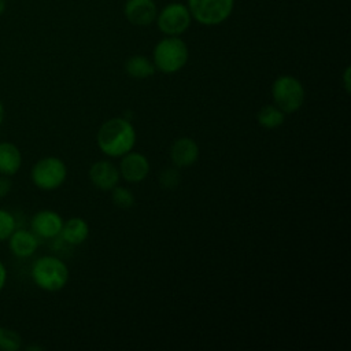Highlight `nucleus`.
Here are the masks:
<instances>
[{"label":"nucleus","mask_w":351,"mask_h":351,"mask_svg":"<svg viewBox=\"0 0 351 351\" xmlns=\"http://www.w3.org/2000/svg\"><path fill=\"white\" fill-rule=\"evenodd\" d=\"M11 191V180L7 176L0 174V197H4Z\"/></svg>","instance_id":"obj_22"},{"label":"nucleus","mask_w":351,"mask_h":351,"mask_svg":"<svg viewBox=\"0 0 351 351\" xmlns=\"http://www.w3.org/2000/svg\"><path fill=\"white\" fill-rule=\"evenodd\" d=\"M159 182L166 189L177 188L180 184V173L176 169H166L160 173Z\"/></svg>","instance_id":"obj_21"},{"label":"nucleus","mask_w":351,"mask_h":351,"mask_svg":"<svg viewBox=\"0 0 351 351\" xmlns=\"http://www.w3.org/2000/svg\"><path fill=\"white\" fill-rule=\"evenodd\" d=\"M60 234L66 243L78 245L86 240L89 234V226L85 222V219L80 217H73L66 222H63Z\"/></svg>","instance_id":"obj_15"},{"label":"nucleus","mask_w":351,"mask_h":351,"mask_svg":"<svg viewBox=\"0 0 351 351\" xmlns=\"http://www.w3.org/2000/svg\"><path fill=\"white\" fill-rule=\"evenodd\" d=\"M152 58L155 69L159 71L166 74L177 73L188 62V45L180 36H165L156 43Z\"/></svg>","instance_id":"obj_2"},{"label":"nucleus","mask_w":351,"mask_h":351,"mask_svg":"<svg viewBox=\"0 0 351 351\" xmlns=\"http://www.w3.org/2000/svg\"><path fill=\"white\" fill-rule=\"evenodd\" d=\"M192 21L203 26H217L228 21L234 8V0H186Z\"/></svg>","instance_id":"obj_4"},{"label":"nucleus","mask_w":351,"mask_h":351,"mask_svg":"<svg viewBox=\"0 0 351 351\" xmlns=\"http://www.w3.org/2000/svg\"><path fill=\"white\" fill-rule=\"evenodd\" d=\"M171 162L177 167H189L199 158L197 143L191 137L177 138L170 148Z\"/></svg>","instance_id":"obj_13"},{"label":"nucleus","mask_w":351,"mask_h":351,"mask_svg":"<svg viewBox=\"0 0 351 351\" xmlns=\"http://www.w3.org/2000/svg\"><path fill=\"white\" fill-rule=\"evenodd\" d=\"M7 282V269L5 265L3 263V261L0 259V292L4 289Z\"/></svg>","instance_id":"obj_23"},{"label":"nucleus","mask_w":351,"mask_h":351,"mask_svg":"<svg viewBox=\"0 0 351 351\" xmlns=\"http://www.w3.org/2000/svg\"><path fill=\"white\" fill-rule=\"evenodd\" d=\"M67 177L66 163L56 156H44L38 159L30 171L33 184L43 191L58 189Z\"/></svg>","instance_id":"obj_6"},{"label":"nucleus","mask_w":351,"mask_h":351,"mask_svg":"<svg viewBox=\"0 0 351 351\" xmlns=\"http://www.w3.org/2000/svg\"><path fill=\"white\" fill-rule=\"evenodd\" d=\"M125 70L128 75L136 80H144L151 77L155 73V64L147 56L133 55L125 63Z\"/></svg>","instance_id":"obj_16"},{"label":"nucleus","mask_w":351,"mask_h":351,"mask_svg":"<svg viewBox=\"0 0 351 351\" xmlns=\"http://www.w3.org/2000/svg\"><path fill=\"white\" fill-rule=\"evenodd\" d=\"M155 23L165 36H181L189 29L192 16L185 3L171 1L158 10Z\"/></svg>","instance_id":"obj_7"},{"label":"nucleus","mask_w":351,"mask_h":351,"mask_svg":"<svg viewBox=\"0 0 351 351\" xmlns=\"http://www.w3.org/2000/svg\"><path fill=\"white\" fill-rule=\"evenodd\" d=\"M343 80H344V88H346L347 93H350V67L346 69L344 75H343Z\"/></svg>","instance_id":"obj_24"},{"label":"nucleus","mask_w":351,"mask_h":351,"mask_svg":"<svg viewBox=\"0 0 351 351\" xmlns=\"http://www.w3.org/2000/svg\"><path fill=\"white\" fill-rule=\"evenodd\" d=\"M149 171L148 159L138 152H128L123 155L119 166V174L128 182H140L143 181Z\"/></svg>","instance_id":"obj_10"},{"label":"nucleus","mask_w":351,"mask_h":351,"mask_svg":"<svg viewBox=\"0 0 351 351\" xmlns=\"http://www.w3.org/2000/svg\"><path fill=\"white\" fill-rule=\"evenodd\" d=\"M271 96L274 106L284 114H292L304 103V88L296 77L280 75L271 85Z\"/></svg>","instance_id":"obj_5"},{"label":"nucleus","mask_w":351,"mask_h":351,"mask_svg":"<svg viewBox=\"0 0 351 351\" xmlns=\"http://www.w3.org/2000/svg\"><path fill=\"white\" fill-rule=\"evenodd\" d=\"M7 8V0H0V16L5 12Z\"/></svg>","instance_id":"obj_26"},{"label":"nucleus","mask_w":351,"mask_h":351,"mask_svg":"<svg viewBox=\"0 0 351 351\" xmlns=\"http://www.w3.org/2000/svg\"><path fill=\"white\" fill-rule=\"evenodd\" d=\"M8 248L18 258H29L38 248V237L27 229H15L8 237Z\"/></svg>","instance_id":"obj_12"},{"label":"nucleus","mask_w":351,"mask_h":351,"mask_svg":"<svg viewBox=\"0 0 351 351\" xmlns=\"http://www.w3.org/2000/svg\"><path fill=\"white\" fill-rule=\"evenodd\" d=\"M22 347L21 335L7 326H0V350L1 351H16Z\"/></svg>","instance_id":"obj_18"},{"label":"nucleus","mask_w":351,"mask_h":351,"mask_svg":"<svg viewBox=\"0 0 351 351\" xmlns=\"http://www.w3.org/2000/svg\"><path fill=\"white\" fill-rule=\"evenodd\" d=\"M22 166V152L11 141H0V174L11 177Z\"/></svg>","instance_id":"obj_14"},{"label":"nucleus","mask_w":351,"mask_h":351,"mask_svg":"<svg viewBox=\"0 0 351 351\" xmlns=\"http://www.w3.org/2000/svg\"><path fill=\"white\" fill-rule=\"evenodd\" d=\"M158 5L155 0H126L123 4V15L126 21L134 26L145 27L155 22Z\"/></svg>","instance_id":"obj_8"},{"label":"nucleus","mask_w":351,"mask_h":351,"mask_svg":"<svg viewBox=\"0 0 351 351\" xmlns=\"http://www.w3.org/2000/svg\"><path fill=\"white\" fill-rule=\"evenodd\" d=\"M119 170L107 160L95 162L89 169V178L92 184L101 191H111L119 181Z\"/></svg>","instance_id":"obj_11"},{"label":"nucleus","mask_w":351,"mask_h":351,"mask_svg":"<svg viewBox=\"0 0 351 351\" xmlns=\"http://www.w3.org/2000/svg\"><path fill=\"white\" fill-rule=\"evenodd\" d=\"M285 114L274 104L263 106L258 112V123L265 129H276L282 125Z\"/></svg>","instance_id":"obj_17"},{"label":"nucleus","mask_w":351,"mask_h":351,"mask_svg":"<svg viewBox=\"0 0 351 351\" xmlns=\"http://www.w3.org/2000/svg\"><path fill=\"white\" fill-rule=\"evenodd\" d=\"M112 202L119 208H129L134 204V195L123 186H114L112 188Z\"/></svg>","instance_id":"obj_20"},{"label":"nucleus","mask_w":351,"mask_h":351,"mask_svg":"<svg viewBox=\"0 0 351 351\" xmlns=\"http://www.w3.org/2000/svg\"><path fill=\"white\" fill-rule=\"evenodd\" d=\"M4 117H5V108H4L3 101L0 100V125H1L3 121H4Z\"/></svg>","instance_id":"obj_25"},{"label":"nucleus","mask_w":351,"mask_h":351,"mask_svg":"<svg viewBox=\"0 0 351 351\" xmlns=\"http://www.w3.org/2000/svg\"><path fill=\"white\" fill-rule=\"evenodd\" d=\"M97 145L108 156H123L130 152L136 143V130L125 118L106 121L97 132Z\"/></svg>","instance_id":"obj_1"},{"label":"nucleus","mask_w":351,"mask_h":351,"mask_svg":"<svg viewBox=\"0 0 351 351\" xmlns=\"http://www.w3.org/2000/svg\"><path fill=\"white\" fill-rule=\"evenodd\" d=\"M15 229H16V219L14 214L0 207V243L8 240V237Z\"/></svg>","instance_id":"obj_19"},{"label":"nucleus","mask_w":351,"mask_h":351,"mask_svg":"<svg viewBox=\"0 0 351 351\" xmlns=\"http://www.w3.org/2000/svg\"><path fill=\"white\" fill-rule=\"evenodd\" d=\"M63 218L52 210H40L30 219V230L38 239H53L60 234Z\"/></svg>","instance_id":"obj_9"},{"label":"nucleus","mask_w":351,"mask_h":351,"mask_svg":"<svg viewBox=\"0 0 351 351\" xmlns=\"http://www.w3.org/2000/svg\"><path fill=\"white\" fill-rule=\"evenodd\" d=\"M33 282L43 291L58 292L69 281V269L66 263L52 255H44L36 259L30 270Z\"/></svg>","instance_id":"obj_3"}]
</instances>
